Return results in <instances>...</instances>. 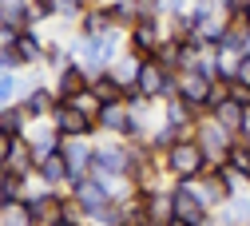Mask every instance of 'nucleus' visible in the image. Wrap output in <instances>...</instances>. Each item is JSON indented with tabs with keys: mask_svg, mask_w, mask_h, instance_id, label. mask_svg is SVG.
I'll list each match as a JSON object with an SVG mask.
<instances>
[{
	"mask_svg": "<svg viewBox=\"0 0 250 226\" xmlns=\"http://www.w3.org/2000/svg\"><path fill=\"white\" fill-rule=\"evenodd\" d=\"M91 91L100 95V103H119V100H123V83H119L111 72H104V76L91 80Z\"/></svg>",
	"mask_w": 250,
	"mask_h": 226,
	"instance_id": "23",
	"label": "nucleus"
},
{
	"mask_svg": "<svg viewBox=\"0 0 250 226\" xmlns=\"http://www.w3.org/2000/svg\"><path fill=\"white\" fill-rule=\"evenodd\" d=\"M60 155H64V163H68L72 179H87V175H91V159H96V147H91L87 139H64Z\"/></svg>",
	"mask_w": 250,
	"mask_h": 226,
	"instance_id": "9",
	"label": "nucleus"
},
{
	"mask_svg": "<svg viewBox=\"0 0 250 226\" xmlns=\"http://www.w3.org/2000/svg\"><path fill=\"white\" fill-rule=\"evenodd\" d=\"M242 111H246L242 103H234V100H223L218 107H210L207 115H210L214 123H223L227 131H234V135H238V127H242Z\"/></svg>",
	"mask_w": 250,
	"mask_h": 226,
	"instance_id": "19",
	"label": "nucleus"
},
{
	"mask_svg": "<svg viewBox=\"0 0 250 226\" xmlns=\"http://www.w3.org/2000/svg\"><path fill=\"white\" fill-rule=\"evenodd\" d=\"M139 68H143V60H139L135 52H123V56H119V60L111 63V76H115V80H119L123 87H131V83L139 80Z\"/></svg>",
	"mask_w": 250,
	"mask_h": 226,
	"instance_id": "20",
	"label": "nucleus"
},
{
	"mask_svg": "<svg viewBox=\"0 0 250 226\" xmlns=\"http://www.w3.org/2000/svg\"><path fill=\"white\" fill-rule=\"evenodd\" d=\"M0 226H32V218H28V206H24V203L0 206Z\"/></svg>",
	"mask_w": 250,
	"mask_h": 226,
	"instance_id": "27",
	"label": "nucleus"
},
{
	"mask_svg": "<svg viewBox=\"0 0 250 226\" xmlns=\"http://www.w3.org/2000/svg\"><path fill=\"white\" fill-rule=\"evenodd\" d=\"M87 87H91V76L80 68V63H68V68L56 76V100H72V95H80Z\"/></svg>",
	"mask_w": 250,
	"mask_h": 226,
	"instance_id": "15",
	"label": "nucleus"
},
{
	"mask_svg": "<svg viewBox=\"0 0 250 226\" xmlns=\"http://www.w3.org/2000/svg\"><path fill=\"white\" fill-rule=\"evenodd\" d=\"M195 143L203 147V155H207L210 167H223L227 155H230V143H234V131H227L223 123H214L210 115H203L195 123Z\"/></svg>",
	"mask_w": 250,
	"mask_h": 226,
	"instance_id": "3",
	"label": "nucleus"
},
{
	"mask_svg": "<svg viewBox=\"0 0 250 226\" xmlns=\"http://www.w3.org/2000/svg\"><path fill=\"white\" fill-rule=\"evenodd\" d=\"M64 199H68V190H48V186L28 190L24 206H28L32 226H52V222H60V214H64Z\"/></svg>",
	"mask_w": 250,
	"mask_h": 226,
	"instance_id": "5",
	"label": "nucleus"
},
{
	"mask_svg": "<svg viewBox=\"0 0 250 226\" xmlns=\"http://www.w3.org/2000/svg\"><path fill=\"white\" fill-rule=\"evenodd\" d=\"M36 179H40L48 190H68V183H72V171H68V163H64V155L40 159V163H36Z\"/></svg>",
	"mask_w": 250,
	"mask_h": 226,
	"instance_id": "12",
	"label": "nucleus"
},
{
	"mask_svg": "<svg viewBox=\"0 0 250 226\" xmlns=\"http://www.w3.org/2000/svg\"><path fill=\"white\" fill-rule=\"evenodd\" d=\"M44 60L52 63V68H56V76H60V72H64L68 63H72V52H68V48H60V44H48V56H44Z\"/></svg>",
	"mask_w": 250,
	"mask_h": 226,
	"instance_id": "29",
	"label": "nucleus"
},
{
	"mask_svg": "<svg viewBox=\"0 0 250 226\" xmlns=\"http://www.w3.org/2000/svg\"><path fill=\"white\" fill-rule=\"evenodd\" d=\"M218 179H223V186L230 190V195H238V190H250V175H242V171L230 167V163L218 167Z\"/></svg>",
	"mask_w": 250,
	"mask_h": 226,
	"instance_id": "26",
	"label": "nucleus"
},
{
	"mask_svg": "<svg viewBox=\"0 0 250 226\" xmlns=\"http://www.w3.org/2000/svg\"><path fill=\"white\" fill-rule=\"evenodd\" d=\"M135 199L143 203V210H147V222H151V226H167V222L175 218L171 186H163V190H151V195H135Z\"/></svg>",
	"mask_w": 250,
	"mask_h": 226,
	"instance_id": "11",
	"label": "nucleus"
},
{
	"mask_svg": "<svg viewBox=\"0 0 250 226\" xmlns=\"http://www.w3.org/2000/svg\"><path fill=\"white\" fill-rule=\"evenodd\" d=\"M195 195L203 199V206H207V210H218V206L230 199V190L223 186V179H218V167H207V171L195 179Z\"/></svg>",
	"mask_w": 250,
	"mask_h": 226,
	"instance_id": "10",
	"label": "nucleus"
},
{
	"mask_svg": "<svg viewBox=\"0 0 250 226\" xmlns=\"http://www.w3.org/2000/svg\"><path fill=\"white\" fill-rule=\"evenodd\" d=\"M8 151H12V139L0 135V171H4V163H8Z\"/></svg>",
	"mask_w": 250,
	"mask_h": 226,
	"instance_id": "34",
	"label": "nucleus"
},
{
	"mask_svg": "<svg viewBox=\"0 0 250 226\" xmlns=\"http://www.w3.org/2000/svg\"><path fill=\"white\" fill-rule=\"evenodd\" d=\"M20 107H24L28 119H48L52 107H56V91L44 87V83H32V87H28V95L20 100Z\"/></svg>",
	"mask_w": 250,
	"mask_h": 226,
	"instance_id": "13",
	"label": "nucleus"
},
{
	"mask_svg": "<svg viewBox=\"0 0 250 226\" xmlns=\"http://www.w3.org/2000/svg\"><path fill=\"white\" fill-rule=\"evenodd\" d=\"M214 214H218V226H250V190L230 195Z\"/></svg>",
	"mask_w": 250,
	"mask_h": 226,
	"instance_id": "14",
	"label": "nucleus"
},
{
	"mask_svg": "<svg viewBox=\"0 0 250 226\" xmlns=\"http://www.w3.org/2000/svg\"><path fill=\"white\" fill-rule=\"evenodd\" d=\"M230 100H234V103H242V107H250V87H242V83H230Z\"/></svg>",
	"mask_w": 250,
	"mask_h": 226,
	"instance_id": "33",
	"label": "nucleus"
},
{
	"mask_svg": "<svg viewBox=\"0 0 250 226\" xmlns=\"http://www.w3.org/2000/svg\"><path fill=\"white\" fill-rule=\"evenodd\" d=\"M60 218H64V222H72V226H83V222H87V214H83V206H80V203H76L72 195L64 199V214H60Z\"/></svg>",
	"mask_w": 250,
	"mask_h": 226,
	"instance_id": "31",
	"label": "nucleus"
},
{
	"mask_svg": "<svg viewBox=\"0 0 250 226\" xmlns=\"http://www.w3.org/2000/svg\"><path fill=\"white\" fill-rule=\"evenodd\" d=\"M227 163H230V167H238L242 175H250V139H246V135H234V143H230V155H227Z\"/></svg>",
	"mask_w": 250,
	"mask_h": 226,
	"instance_id": "25",
	"label": "nucleus"
},
{
	"mask_svg": "<svg viewBox=\"0 0 250 226\" xmlns=\"http://www.w3.org/2000/svg\"><path fill=\"white\" fill-rule=\"evenodd\" d=\"M250 8V0H218V12H223L227 20H242Z\"/></svg>",
	"mask_w": 250,
	"mask_h": 226,
	"instance_id": "30",
	"label": "nucleus"
},
{
	"mask_svg": "<svg viewBox=\"0 0 250 226\" xmlns=\"http://www.w3.org/2000/svg\"><path fill=\"white\" fill-rule=\"evenodd\" d=\"M123 44H127V32L115 28V32H107V36H80V40H72L68 52H72V63H80V68L96 80V76L111 72V63L123 56Z\"/></svg>",
	"mask_w": 250,
	"mask_h": 226,
	"instance_id": "1",
	"label": "nucleus"
},
{
	"mask_svg": "<svg viewBox=\"0 0 250 226\" xmlns=\"http://www.w3.org/2000/svg\"><path fill=\"white\" fill-rule=\"evenodd\" d=\"M210 83L214 80H207L203 72H195V68H187V72H179V100L187 103V107H195L199 115H207V100H210Z\"/></svg>",
	"mask_w": 250,
	"mask_h": 226,
	"instance_id": "8",
	"label": "nucleus"
},
{
	"mask_svg": "<svg viewBox=\"0 0 250 226\" xmlns=\"http://www.w3.org/2000/svg\"><path fill=\"white\" fill-rule=\"evenodd\" d=\"M234 83L250 87V52H242V60H238V76H234Z\"/></svg>",
	"mask_w": 250,
	"mask_h": 226,
	"instance_id": "32",
	"label": "nucleus"
},
{
	"mask_svg": "<svg viewBox=\"0 0 250 226\" xmlns=\"http://www.w3.org/2000/svg\"><path fill=\"white\" fill-rule=\"evenodd\" d=\"M16 56L24 60V68H32V63H40V60L48 56V44L40 40L36 28H28V32H20V36H16Z\"/></svg>",
	"mask_w": 250,
	"mask_h": 226,
	"instance_id": "17",
	"label": "nucleus"
},
{
	"mask_svg": "<svg viewBox=\"0 0 250 226\" xmlns=\"http://www.w3.org/2000/svg\"><path fill=\"white\" fill-rule=\"evenodd\" d=\"M163 40H167V20L163 16H147L135 28H127V52H135L139 60H151Z\"/></svg>",
	"mask_w": 250,
	"mask_h": 226,
	"instance_id": "4",
	"label": "nucleus"
},
{
	"mask_svg": "<svg viewBox=\"0 0 250 226\" xmlns=\"http://www.w3.org/2000/svg\"><path fill=\"white\" fill-rule=\"evenodd\" d=\"M64 103H68L72 111L87 115V119H96V115H100V107H104V103H100V95L91 91V87H87V91H80V95H72V100H64Z\"/></svg>",
	"mask_w": 250,
	"mask_h": 226,
	"instance_id": "24",
	"label": "nucleus"
},
{
	"mask_svg": "<svg viewBox=\"0 0 250 226\" xmlns=\"http://www.w3.org/2000/svg\"><path fill=\"white\" fill-rule=\"evenodd\" d=\"M207 167H210V163H207V155H203V147H199L195 139H183V143H175V147L163 155V171H167L171 183H195Z\"/></svg>",
	"mask_w": 250,
	"mask_h": 226,
	"instance_id": "2",
	"label": "nucleus"
},
{
	"mask_svg": "<svg viewBox=\"0 0 250 226\" xmlns=\"http://www.w3.org/2000/svg\"><path fill=\"white\" fill-rule=\"evenodd\" d=\"M76 24H80V36H107V32H115V20H111L107 4H91Z\"/></svg>",
	"mask_w": 250,
	"mask_h": 226,
	"instance_id": "16",
	"label": "nucleus"
},
{
	"mask_svg": "<svg viewBox=\"0 0 250 226\" xmlns=\"http://www.w3.org/2000/svg\"><path fill=\"white\" fill-rule=\"evenodd\" d=\"M191 16H195V24H207L223 12H218V0H191Z\"/></svg>",
	"mask_w": 250,
	"mask_h": 226,
	"instance_id": "28",
	"label": "nucleus"
},
{
	"mask_svg": "<svg viewBox=\"0 0 250 226\" xmlns=\"http://www.w3.org/2000/svg\"><path fill=\"white\" fill-rule=\"evenodd\" d=\"M238 135H246V139H250V107L242 111V127H238Z\"/></svg>",
	"mask_w": 250,
	"mask_h": 226,
	"instance_id": "35",
	"label": "nucleus"
},
{
	"mask_svg": "<svg viewBox=\"0 0 250 226\" xmlns=\"http://www.w3.org/2000/svg\"><path fill=\"white\" fill-rule=\"evenodd\" d=\"M83 226H87V222H83Z\"/></svg>",
	"mask_w": 250,
	"mask_h": 226,
	"instance_id": "40",
	"label": "nucleus"
},
{
	"mask_svg": "<svg viewBox=\"0 0 250 226\" xmlns=\"http://www.w3.org/2000/svg\"><path fill=\"white\" fill-rule=\"evenodd\" d=\"M159 4H167V0H159Z\"/></svg>",
	"mask_w": 250,
	"mask_h": 226,
	"instance_id": "39",
	"label": "nucleus"
},
{
	"mask_svg": "<svg viewBox=\"0 0 250 226\" xmlns=\"http://www.w3.org/2000/svg\"><path fill=\"white\" fill-rule=\"evenodd\" d=\"M52 226H72V222H64V218H60V222H52Z\"/></svg>",
	"mask_w": 250,
	"mask_h": 226,
	"instance_id": "37",
	"label": "nucleus"
},
{
	"mask_svg": "<svg viewBox=\"0 0 250 226\" xmlns=\"http://www.w3.org/2000/svg\"><path fill=\"white\" fill-rule=\"evenodd\" d=\"M28 123H32V119L24 115V107H20V103H12V107L0 111V135H8V139H24Z\"/></svg>",
	"mask_w": 250,
	"mask_h": 226,
	"instance_id": "18",
	"label": "nucleus"
},
{
	"mask_svg": "<svg viewBox=\"0 0 250 226\" xmlns=\"http://www.w3.org/2000/svg\"><path fill=\"white\" fill-rule=\"evenodd\" d=\"M167 226H191V222H183V218H171V222H167Z\"/></svg>",
	"mask_w": 250,
	"mask_h": 226,
	"instance_id": "36",
	"label": "nucleus"
},
{
	"mask_svg": "<svg viewBox=\"0 0 250 226\" xmlns=\"http://www.w3.org/2000/svg\"><path fill=\"white\" fill-rule=\"evenodd\" d=\"M52 127L64 139H91V135H100V123L96 119H87V115H80V111H72L64 100H56V107H52Z\"/></svg>",
	"mask_w": 250,
	"mask_h": 226,
	"instance_id": "6",
	"label": "nucleus"
},
{
	"mask_svg": "<svg viewBox=\"0 0 250 226\" xmlns=\"http://www.w3.org/2000/svg\"><path fill=\"white\" fill-rule=\"evenodd\" d=\"M107 12H111V20H115V28H123V32H127V28H135V24L143 20L135 0H111V4H107Z\"/></svg>",
	"mask_w": 250,
	"mask_h": 226,
	"instance_id": "22",
	"label": "nucleus"
},
{
	"mask_svg": "<svg viewBox=\"0 0 250 226\" xmlns=\"http://www.w3.org/2000/svg\"><path fill=\"white\" fill-rule=\"evenodd\" d=\"M131 171V143H104L96 147L91 175H127Z\"/></svg>",
	"mask_w": 250,
	"mask_h": 226,
	"instance_id": "7",
	"label": "nucleus"
},
{
	"mask_svg": "<svg viewBox=\"0 0 250 226\" xmlns=\"http://www.w3.org/2000/svg\"><path fill=\"white\" fill-rule=\"evenodd\" d=\"M28 87H32V83H24V80H20L16 72L0 76V111H4V107H12V103H20Z\"/></svg>",
	"mask_w": 250,
	"mask_h": 226,
	"instance_id": "21",
	"label": "nucleus"
},
{
	"mask_svg": "<svg viewBox=\"0 0 250 226\" xmlns=\"http://www.w3.org/2000/svg\"><path fill=\"white\" fill-rule=\"evenodd\" d=\"M242 20H246V24H250V8H246V16H242Z\"/></svg>",
	"mask_w": 250,
	"mask_h": 226,
	"instance_id": "38",
	"label": "nucleus"
}]
</instances>
